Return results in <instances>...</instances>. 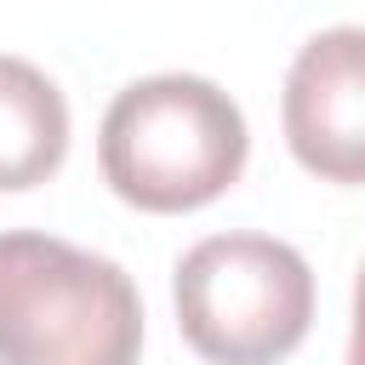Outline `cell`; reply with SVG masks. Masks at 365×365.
<instances>
[{
    "label": "cell",
    "mask_w": 365,
    "mask_h": 365,
    "mask_svg": "<svg viewBox=\"0 0 365 365\" xmlns=\"http://www.w3.org/2000/svg\"><path fill=\"white\" fill-rule=\"evenodd\" d=\"M68 154V103L46 68L0 51V194L46 182Z\"/></svg>",
    "instance_id": "cell-5"
},
{
    "label": "cell",
    "mask_w": 365,
    "mask_h": 365,
    "mask_svg": "<svg viewBox=\"0 0 365 365\" xmlns=\"http://www.w3.org/2000/svg\"><path fill=\"white\" fill-rule=\"evenodd\" d=\"M279 114L302 171L365 188V29H319L285 68Z\"/></svg>",
    "instance_id": "cell-4"
},
{
    "label": "cell",
    "mask_w": 365,
    "mask_h": 365,
    "mask_svg": "<svg viewBox=\"0 0 365 365\" xmlns=\"http://www.w3.org/2000/svg\"><path fill=\"white\" fill-rule=\"evenodd\" d=\"M251 131L240 103L205 80V74H148L114 91L103 131H97V165L103 182L154 217L200 211L217 194H228L245 171Z\"/></svg>",
    "instance_id": "cell-1"
},
{
    "label": "cell",
    "mask_w": 365,
    "mask_h": 365,
    "mask_svg": "<svg viewBox=\"0 0 365 365\" xmlns=\"http://www.w3.org/2000/svg\"><path fill=\"white\" fill-rule=\"evenodd\" d=\"M131 274L57 234H0V365H137Z\"/></svg>",
    "instance_id": "cell-2"
},
{
    "label": "cell",
    "mask_w": 365,
    "mask_h": 365,
    "mask_svg": "<svg viewBox=\"0 0 365 365\" xmlns=\"http://www.w3.org/2000/svg\"><path fill=\"white\" fill-rule=\"evenodd\" d=\"M171 302L205 365H279L314 325V268L274 234H211L177 257Z\"/></svg>",
    "instance_id": "cell-3"
},
{
    "label": "cell",
    "mask_w": 365,
    "mask_h": 365,
    "mask_svg": "<svg viewBox=\"0 0 365 365\" xmlns=\"http://www.w3.org/2000/svg\"><path fill=\"white\" fill-rule=\"evenodd\" d=\"M348 365H365V262L354 279V331H348Z\"/></svg>",
    "instance_id": "cell-6"
}]
</instances>
